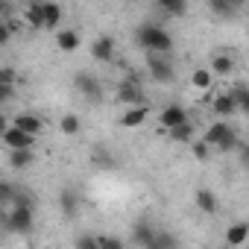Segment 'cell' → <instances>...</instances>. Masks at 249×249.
Instances as JSON below:
<instances>
[{"label":"cell","mask_w":249,"mask_h":249,"mask_svg":"<svg viewBox=\"0 0 249 249\" xmlns=\"http://www.w3.org/2000/svg\"><path fill=\"white\" fill-rule=\"evenodd\" d=\"M138 41H141V47H144L147 53H161V56H167V53L173 50L170 33H167L164 27H159V24H141Z\"/></svg>","instance_id":"1"},{"label":"cell","mask_w":249,"mask_h":249,"mask_svg":"<svg viewBox=\"0 0 249 249\" xmlns=\"http://www.w3.org/2000/svg\"><path fill=\"white\" fill-rule=\"evenodd\" d=\"M6 229L9 231H18V234H27L33 229V202L18 194L12 205H6Z\"/></svg>","instance_id":"2"},{"label":"cell","mask_w":249,"mask_h":249,"mask_svg":"<svg viewBox=\"0 0 249 249\" xmlns=\"http://www.w3.org/2000/svg\"><path fill=\"white\" fill-rule=\"evenodd\" d=\"M24 18L30 27H38V30H53L59 27L62 21V6L59 3H30L24 9Z\"/></svg>","instance_id":"3"},{"label":"cell","mask_w":249,"mask_h":249,"mask_svg":"<svg viewBox=\"0 0 249 249\" xmlns=\"http://www.w3.org/2000/svg\"><path fill=\"white\" fill-rule=\"evenodd\" d=\"M202 141H205L208 147H217V150H231V147H237V135H234V129L229 126L226 120H214L211 126L205 129Z\"/></svg>","instance_id":"4"},{"label":"cell","mask_w":249,"mask_h":249,"mask_svg":"<svg viewBox=\"0 0 249 249\" xmlns=\"http://www.w3.org/2000/svg\"><path fill=\"white\" fill-rule=\"evenodd\" d=\"M147 68H150V76L156 82H170L176 76L170 56H161V53H147Z\"/></svg>","instance_id":"5"},{"label":"cell","mask_w":249,"mask_h":249,"mask_svg":"<svg viewBox=\"0 0 249 249\" xmlns=\"http://www.w3.org/2000/svg\"><path fill=\"white\" fill-rule=\"evenodd\" d=\"M159 120H161L164 129L173 132V129H179V126H185V123H188V111L182 106H164L161 114H159Z\"/></svg>","instance_id":"6"},{"label":"cell","mask_w":249,"mask_h":249,"mask_svg":"<svg viewBox=\"0 0 249 249\" xmlns=\"http://www.w3.org/2000/svg\"><path fill=\"white\" fill-rule=\"evenodd\" d=\"M3 144L9 147V150H33V144H36V138L33 135H27V132H21L18 126H6V132H3Z\"/></svg>","instance_id":"7"},{"label":"cell","mask_w":249,"mask_h":249,"mask_svg":"<svg viewBox=\"0 0 249 249\" xmlns=\"http://www.w3.org/2000/svg\"><path fill=\"white\" fill-rule=\"evenodd\" d=\"M12 126H18L21 132H27V135H33V138H38V132L44 129V123H41V117H38V114L24 111V114L12 117Z\"/></svg>","instance_id":"8"},{"label":"cell","mask_w":249,"mask_h":249,"mask_svg":"<svg viewBox=\"0 0 249 249\" xmlns=\"http://www.w3.org/2000/svg\"><path fill=\"white\" fill-rule=\"evenodd\" d=\"M211 111H214L217 117H231V114L237 111V103H234L231 91H226V94H214V97H211Z\"/></svg>","instance_id":"9"},{"label":"cell","mask_w":249,"mask_h":249,"mask_svg":"<svg viewBox=\"0 0 249 249\" xmlns=\"http://www.w3.org/2000/svg\"><path fill=\"white\" fill-rule=\"evenodd\" d=\"M117 100H123V103H132V106H144V103H141V100H144L141 82H138V79H129V82H123V85L117 88Z\"/></svg>","instance_id":"10"},{"label":"cell","mask_w":249,"mask_h":249,"mask_svg":"<svg viewBox=\"0 0 249 249\" xmlns=\"http://www.w3.org/2000/svg\"><path fill=\"white\" fill-rule=\"evenodd\" d=\"M73 85L85 94V97H91V100H97L100 94H103V88H100V82L91 76V73H85V71H79L76 76H73Z\"/></svg>","instance_id":"11"},{"label":"cell","mask_w":249,"mask_h":249,"mask_svg":"<svg viewBox=\"0 0 249 249\" xmlns=\"http://www.w3.org/2000/svg\"><path fill=\"white\" fill-rule=\"evenodd\" d=\"M147 114H150V108H147V106H129L126 111H123V117H120V126L135 129V126H141V123L147 120Z\"/></svg>","instance_id":"12"},{"label":"cell","mask_w":249,"mask_h":249,"mask_svg":"<svg viewBox=\"0 0 249 249\" xmlns=\"http://www.w3.org/2000/svg\"><path fill=\"white\" fill-rule=\"evenodd\" d=\"M91 56H94L97 62H111V59H114V41H111L108 36L94 38V44H91Z\"/></svg>","instance_id":"13"},{"label":"cell","mask_w":249,"mask_h":249,"mask_svg":"<svg viewBox=\"0 0 249 249\" xmlns=\"http://www.w3.org/2000/svg\"><path fill=\"white\" fill-rule=\"evenodd\" d=\"M56 47H59L62 53H73V50L79 47V33H76V30H59V33H56Z\"/></svg>","instance_id":"14"},{"label":"cell","mask_w":249,"mask_h":249,"mask_svg":"<svg viewBox=\"0 0 249 249\" xmlns=\"http://www.w3.org/2000/svg\"><path fill=\"white\" fill-rule=\"evenodd\" d=\"M191 85H194L196 91H211V88H214V73H211V68H196V71L191 73Z\"/></svg>","instance_id":"15"},{"label":"cell","mask_w":249,"mask_h":249,"mask_svg":"<svg viewBox=\"0 0 249 249\" xmlns=\"http://www.w3.org/2000/svg\"><path fill=\"white\" fill-rule=\"evenodd\" d=\"M231 71H234V59H231V56L217 53V56L211 59V73H214V76H231Z\"/></svg>","instance_id":"16"},{"label":"cell","mask_w":249,"mask_h":249,"mask_svg":"<svg viewBox=\"0 0 249 249\" xmlns=\"http://www.w3.org/2000/svg\"><path fill=\"white\" fill-rule=\"evenodd\" d=\"M226 240H229L231 246L246 243V240H249V223H234V226H229V229H226Z\"/></svg>","instance_id":"17"},{"label":"cell","mask_w":249,"mask_h":249,"mask_svg":"<svg viewBox=\"0 0 249 249\" xmlns=\"http://www.w3.org/2000/svg\"><path fill=\"white\" fill-rule=\"evenodd\" d=\"M196 208H199L202 214H214V211H217V196H214L208 188H199V191H196Z\"/></svg>","instance_id":"18"},{"label":"cell","mask_w":249,"mask_h":249,"mask_svg":"<svg viewBox=\"0 0 249 249\" xmlns=\"http://www.w3.org/2000/svg\"><path fill=\"white\" fill-rule=\"evenodd\" d=\"M9 164L15 170H24L33 164V150H9Z\"/></svg>","instance_id":"19"},{"label":"cell","mask_w":249,"mask_h":249,"mask_svg":"<svg viewBox=\"0 0 249 249\" xmlns=\"http://www.w3.org/2000/svg\"><path fill=\"white\" fill-rule=\"evenodd\" d=\"M59 129H62L65 135H76V132L82 129V123H79V117H76V114H65V117L59 120Z\"/></svg>","instance_id":"20"},{"label":"cell","mask_w":249,"mask_h":249,"mask_svg":"<svg viewBox=\"0 0 249 249\" xmlns=\"http://www.w3.org/2000/svg\"><path fill=\"white\" fill-rule=\"evenodd\" d=\"M231 97L237 103V111H246L249 114V88L246 85H237V88H231Z\"/></svg>","instance_id":"21"},{"label":"cell","mask_w":249,"mask_h":249,"mask_svg":"<svg viewBox=\"0 0 249 249\" xmlns=\"http://www.w3.org/2000/svg\"><path fill=\"white\" fill-rule=\"evenodd\" d=\"M153 240H156V231H153L150 226H144V223H141V226H135V243H141V246L147 249Z\"/></svg>","instance_id":"22"},{"label":"cell","mask_w":249,"mask_h":249,"mask_svg":"<svg viewBox=\"0 0 249 249\" xmlns=\"http://www.w3.org/2000/svg\"><path fill=\"white\" fill-rule=\"evenodd\" d=\"M147 249H176V240H173V234H167V231H156V240H153Z\"/></svg>","instance_id":"23"},{"label":"cell","mask_w":249,"mask_h":249,"mask_svg":"<svg viewBox=\"0 0 249 249\" xmlns=\"http://www.w3.org/2000/svg\"><path fill=\"white\" fill-rule=\"evenodd\" d=\"M159 9H161L164 15H182L188 6H185V3H179V0H164V3H159Z\"/></svg>","instance_id":"24"},{"label":"cell","mask_w":249,"mask_h":249,"mask_svg":"<svg viewBox=\"0 0 249 249\" xmlns=\"http://www.w3.org/2000/svg\"><path fill=\"white\" fill-rule=\"evenodd\" d=\"M170 138H173V141H188V144H194V141H191V138H194V126H191V123H185V126H179V129L170 132Z\"/></svg>","instance_id":"25"},{"label":"cell","mask_w":249,"mask_h":249,"mask_svg":"<svg viewBox=\"0 0 249 249\" xmlns=\"http://www.w3.org/2000/svg\"><path fill=\"white\" fill-rule=\"evenodd\" d=\"M76 249H100V237L97 234H79L76 237Z\"/></svg>","instance_id":"26"},{"label":"cell","mask_w":249,"mask_h":249,"mask_svg":"<svg viewBox=\"0 0 249 249\" xmlns=\"http://www.w3.org/2000/svg\"><path fill=\"white\" fill-rule=\"evenodd\" d=\"M208 6H211V12H217V15H234V9H237L234 3H226V0H211Z\"/></svg>","instance_id":"27"},{"label":"cell","mask_w":249,"mask_h":249,"mask_svg":"<svg viewBox=\"0 0 249 249\" xmlns=\"http://www.w3.org/2000/svg\"><path fill=\"white\" fill-rule=\"evenodd\" d=\"M100 237V249H123V240L114 234H97Z\"/></svg>","instance_id":"28"},{"label":"cell","mask_w":249,"mask_h":249,"mask_svg":"<svg viewBox=\"0 0 249 249\" xmlns=\"http://www.w3.org/2000/svg\"><path fill=\"white\" fill-rule=\"evenodd\" d=\"M62 208H65V214H73V211H76V196H73L71 191L62 194Z\"/></svg>","instance_id":"29"},{"label":"cell","mask_w":249,"mask_h":249,"mask_svg":"<svg viewBox=\"0 0 249 249\" xmlns=\"http://www.w3.org/2000/svg\"><path fill=\"white\" fill-rule=\"evenodd\" d=\"M194 156H196V159H202V161H205V159H208V156H211V147H208V144H205V141H194Z\"/></svg>","instance_id":"30"},{"label":"cell","mask_w":249,"mask_h":249,"mask_svg":"<svg viewBox=\"0 0 249 249\" xmlns=\"http://www.w3.org/2000/svg\"><path fill=\"white\" fill-rule=\"evenodd\" d=\"M246 161H249V150H246Z\"/></svg>","instance_id":"31"}]
</instances>
